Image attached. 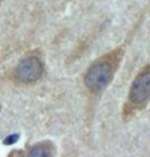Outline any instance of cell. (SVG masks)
<instances>
[{
  "label": "cell",
  "mask_w": 150,
  "mask_h": 157,
  "mask_svg": "<svg viewBox=\"0 0 150 157\" xmlns=\"http://www.w3.org/2000/svg\"><path fill=\"white\" fill-rule=\"evenodd\" d=\"M0 109H2V107H0Z\"/></svg>",
  "instance_id": "8992f818"
},
{
  "label": "cell",
  "mask_w": 150,
  "mask_h": 157,
  "mask_svg": "<svg viewBox=\"0 0 150 157\" xmlns=\"http://www.w3.org/2000/svg\"><path fill=\"white\" fill-rule=\"evenodd\" d=\"M114 64L110 60H99L91 66L85 75V84L94 92L103 90L114 75Z\"/></svg>",
  "instance_id": "6da1fadb"
},
{
  "label": "cell",
  "mask_w": 150,
  "mask_h": 157,
  "mask_svg": "<svg viewBox=\"0 0 150 157\" xmlns=\"http://www.w3.org/2000/svg\"><path fill=\"white\" fill-rule=\"evenodd\" d=\"M150 98V67L134 78L129 92V101L136 106H141Z\"/></svg>",
  "instance_id": "7a4b0ae2"
},
{
  "label": "cell",
  "mask_w": 150,
  "mask_h": 157,
  "mask_svg": "<svg viewBox=\"0 0 150 157\" xmlns=\"http://www.w3.org/2000/svg\"><path fill=\"white\" fill-rule=\"evenodd\" d=\"M43 66L38 58L30 56L20 62L16 70V76L21 82H34L42 76Z\"/></svg>",
  "instance_id": "3957f363"
},
{
  "label": "cell",
  "mask_w": 150,
  "mask_h": 157,
  "mask_svg": "<svg viewBox=\"0 0 150 157\" xmlns=\"http://www.w3.org/2000/svg\"><path fill=\"white\" fill-rule=\"evenodd\" d=\"M54 151L52 147L47 143H43V144H38L35 147H33L29 152V156L31 157H47V156H51V152Z\"/></svg>",
  "instance_id": "277c9868"
},
{
  "label": "cell",
  "mask_w": 150,
  "mask_h": 157,
  "mask_svg": "<svg viewBox=\"0 0 150 157\" xmlns=\"http://www.w3.org/2000/svg\"><path fill=\"white\" fill-rule=\"evenodd\" d=\"M17 135H14V136H11V137H8V139H5V143L7 144H12V143H14V140L17 139Z\"/></svg>",
  "instance_id": "5b68a950"
}]
</instances>
